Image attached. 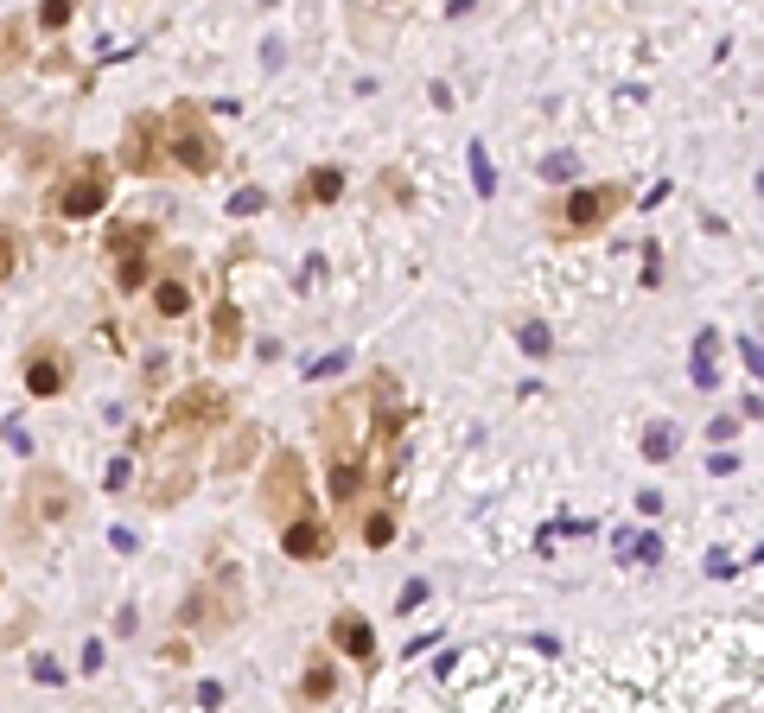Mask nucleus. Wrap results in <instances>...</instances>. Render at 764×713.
<instances>
[{
	"mask_svg": "<svg viewBox=\"0 0 764 713\" xmlns=\"http://www.w3.org/2000/svg\"><path fill=\"white\" fill-rule=\"evenodd\" d=\"M293 198H300V204H338L344 198V166H312Z\"/></svg>",
	"mask_w": 764,
	"mask_h": 713,
	"instance_id": "obj_17",
	"label": "nucleus"
},
{
	"mask_svg": "<svg viewBox=\"0 0 764 713\" xmlns=\"http://www.w3.org/2000/svg\"><path fill=\"white\" fill-rule=\"evenodd\" d=\"M185 274H191V255L179 249V255H166V274H160V281H153V319H185V312H191V281H185Z\"/></svg>",
	"mask_w": 764,
	"mask_h": 713,
	"instance_id": "obj_13",
	"label": "nucleus"
},
{
	"mask_svg": "<svg viewBox=\"0 0 764 713\" xmlns=\"http://www.w3.org/2000/svg\"><path fill=\"white\" fill-rule=\"evenodd\" d=\"M332 650H338V656H351V663H357L363 675H370V669L382 663L376 631H370V618H363V612H338V618H332Z\"/></svg>",
	"mask_w": 764,
	"mask_h": 713,
	"instance_id": "obj_14",
	"label": "nucleus"
},
{
	"mask_svg": "<svg viewBox=\"0 0 764 713\" xmlns=\"http://www.w3.org/2000/svg\"><path fill=\"white\" fill-rule=\"evenodd\" d=\"M191 484H198V433H166L160 478L147 484V503L153 510H172L179 497H191Z\"/></svg>",
	"mask_w": 764,
	"mask_h": 713,
	"instance_id": "obj_9",
	"label": "nucleus"
},
{
	"mask_svg": "<svg viewBox=\"0 0 764 713\" xmlns=\"http://www.w3.org/2000/svg\"><path fill=\"white\" fill-rule=\"evenodd\" d=\"M472 185L491 198V185H497V172H491V160H484V147H472Z\"/></svg>",
	"mask_w": 764,
	"mask_h": 713,
	"instance_id": "obj_28",
	"label": "nucleus"
},
{
	"mask_svg": "<svg viewBox=\"0 0 764 713\" xmlns=\"http://www.w3.org/2000/svg\"><path fill=\"white\" fill-rule=\"evenodd\" d=\"M631 185L624 179H599V185H573V191H561V198L548 204L554 211V236H599L612 217H624L631 211Z\"/></svg>",
	"mask_w": 764,
	"mask_h": 713,
	"instance_id": "obj_2",
	"label": "nucleus"
},
{
	"mask_svg": "<svg viewBox=\"0 0 764 713\" xmlns=\"http://www.w3.org/2000/svg\"><path fill=\"white\" fill-rule=\"evenodd\" d=\"M573 172H580L573 153H548V160H542V179H573Z\"/></svg>",
	"mask_w": 764,
	"mask_h": 713,
	"instance_id": "obj_26",
	"label": "nucleus"
},
{
	"mask_svg": "<svg viewBox=\"0 0 764 713\" xmlns=\"http://www.w3.org/2000/svg\"><path fill=\"white\" fill-rule=\"evenodd\" d=\"M644 459H650V465L675 459V427H650V433H644Z\"/></svg>",
	"mask_w": 764,
	"mask_h": 713,
	"instance_id": "obj_22",
	"label": "nucleus"
},
{
	"mask_svg": "<svg viewBox=\"0 0 764 713\" xmlns=\"http://www.w3.org/2000/svg\"><path fill=\"white\" fill-rule=\"evenodd\" d=\"M274 529H281V554H287V561H300V567L332 561V554H338V523H332V516H319V510H300V516H287V523H274Z\"/></svg>",
	"mask_w": 764,
	"mask_h": 713,
	"instance_id": "obj_10",
	"label": "nucleus"
},
{
	"mask_svg": "<svg viewBox=\"0 0 764 713\" xmlns=\"http://www.w3.org/2000/svg\"><path fill=\"white\" fill-rule=\"evenodd\" d=\"M13 147H20V128H13V121H7V115H0V160H7V153H13Z\"/></svg>",
	"mask_w": 764,
	"mask_h": 713,
	"instance_id": "obj_30",
	"label": "nucleus"
},
{
	"mask_svg": "<svg viewBox=\"0 0 764 713\" xmlns=\"http://www.w3.org/2000/svg\"><path fill=\"white\" fill-rule=\"evenodd\" d=\"M516 338H523V351H529V357H548V344H554V338H548V325H523Z\"/></svg>",
	"mask_w": 764,
	"mask_h": 713,
	"instance_id": "obj_27",
	"label": "nucleus"
},
{
	"mask_svg": "<svg viewBox=\"0 0 764 713\" xmlns=\"http://www.w3.org/2000/svg\"><path fill=\"white\" fill-rule=\"evenodd\" d=\"M64 389H71V357H64L58 344H32V351H26V395L58 402Z\"/></svg>",
	"mask_w": 764,
	"mask_h": 713,
	"instance_id": "obj_12",
	"label": "nucleus"
},
{
	"mask_svg": "<svg viewBox=\"0 0 764 713\" xmlns=\"http://www.w3.org/2000/svg\"><path fill=\"white\" fill-rule=\"evenodd\" d=\"M115 166L128 172V179H160L166 172V115H128Z\"/></svg>",
	"mask_w": 764,
	"mask_h": 713,
	"instance_id": "obj_8",
	"label": "nucleus"
},
{
	"mask_svg": "<svg viewBox=\"0 0 764 713\" xmlns=\"http://www.w3.org/2000/svg\"><path fill=\"white\" fill-rule=\"evenodd\" d=\"M262 446H268L262 427H255V421H236V433L223 440V452L211 459V472H217V478H242V472L255 465V452H262Z\"/></svg>",
	"mask_w": 764,
	"mask_h": 713,
	"instance_id": "obj_15",
	"label": "nucleus"
},
{
	"mask_svg": "<svg viewBox=\"0 0 764 713\" xmlns=\"http://www.w3.org/2000/svg\"><path fill=\"white\" fill-rule=\"evenodd\" d=\"M166 166H179L185 179H211L223 166V141H217V128L204 121V109L191 96H179L166 109Z\"/></svg>",
	"mask_w": 764,
	"mask_h": 713,
	"instance_id": "obj_1",
	"label": "nucleus"
},
{
	"mask_svg": "<svg viewBox=\"0 0 764 713\" xmlns=\"http://www.w3.org/2000/svg\"><path fill=\"white\" fill-rule=\"evenodd\" d=\"M128 478H134V465L115 459V465H109V491H128Z\"/></svg>",
	"mask_w": 764,
	"mask_h": 713,
	"instance_id": "obj_29",
	"label": "nucleus"
},
{
	"mask_svg": "<svg viewBox=\"0 0 764 713\" xmlns=\"http://www.w3.org/2000/svg\"><path fill=\"white\" fill-rule=\"evenodd\" d=\"M427 593H433L427 580H408V586H402V599H395V612H421V605H427Z\"/></svg>",
	"mask_w": 764,
	"mask_h": 713,
	"instance_id": "obj_24",
	"label": "nucleus"
},
{
	"mask_svg": "<svg viewBox=\"0 0 764 713\" xmlns=\"http://www.w3.org/2000/svg\"><path fill=\"white\" fill-rule=\"evenodd\" d=\"M255 503H262V516L268 523H287V516H300L312 510V491H306V459L300 452H268V465H262V491H255Z\"/></svg>",
	"mask_w": 764,
	"mask_h": 713,
	"instance_id": "obj_6",
	"label": "nucleus"
},
{
	"mask_svg": "<svg viewBox=\"0 0 764 713\" xmlns=\"http://www.w3.org/2000/svg\"><path fill=\"white\" fill-rule=\"evenodd\" d=\"M230 427V389H217V382H185L179 395L166 402V433H217Z\"/></svg>",
	"mask_w": 764,
	"mask_h": 713,
	"instance_id": "obj_7",
	"label": "nucleus"
},
{
	"mask_svg": "<svg viewBox=\"0 0 764 713\" xmlns=\"http://www.w3.org/2000/svg\"><path fill=\"white\" fill-rule=\"evenodd\" d=\"M395 529H402V516H395V503H370V510H363V548H389L395 542Z\"/></svg>",
	"mask_w": 764,
	"mask_h": 713,
	"instance_id": "obj_19",
	"label": "nucleus"
},
{
	"mask_svg": "<svg viewBox=\"0 0 764 713\" xmlns=\"http://www.w3.org/2000/svg\"><path fill=\"white\" fill-rule=\"evenodd\" d=\"M102 249H109V274L121 293H141L153 281V255H160V230H153L147 217H128V223H109V236H102Z\"/></svg>",
	"mask_w": 764,
	"mask_h": 713,
	"instance_id": "obj_5",
	"label": "nucleus"
},
{
	"mask_svg": "<svg viewBox=\"0 0 764 713\" xmlns=\"http://www.w3.org/2000/svg\"><path fill=\"white\" fill-rule=\"evenodd\" d=\"M26 503H32V516H39L45 529H58V523L77 516V484L64 478L58 465H32L26 472Z\"/></svg>",
	"mask_w": 764,
	"mask_h": 713,
	"instance_id": "obj_11",
	"label": "nucleus"
},
{
	"mask_svg": "<svg viewBox=\"0 0 764 713\" xmlns=\"http://www.w3.org/2000/svg\"><path fill=\"white\" fill-rule=\"evenodd\" d=\"M179 624L191 637H223L242 624V573H211V580H198L179 605Z\"/></svg>",
	"mask_w": 764,
	"mask_h": 713,
	"instance_id": "obj_4",
	"label": "nucleus"
},
{
	"mask_svg": "<svg viewBox=\"0 0 764 713\" xmlns=\"http://www.w3.org/2000/svg\"><path fill=\"white\" fill-rule=\"evenodd\" d=\"M230 211H236V217H255V211H268V191H262V185H242L236 198H230Z\"/></svg>",
	"mask_w": 764,
	"mask_h": 713,
	"instance_id": "obj_23",
	"label": "nucleus"
},
{
	"mask_svg": "<svg viewBox=\"0 0 764 713\" xmlns=\"http://www.w3.org/2000/svg\"><path fill=\"white\" fill-rule=\"evenodd\" d=\"M109 198H115V166L102 160V153H77L71 172L51 185V217H64V223H90V217L109 211Z\"/></svg>",
	"mask_w": 764,
	"mask_h": 713,
	"instance_id": "obj_3",
	"label": "nucleus"
},
{
	"mask_svg": "<svg viewBox=\"0 0 764 713\" xmlns=\"http://www.w3.org/2000/svg\"><path fill=\"white\" fill-rule=\"evenodd\" d=\"M77 20V0H39V32H64Z\"/></svg>",
	"mask_w": 764,
	"mask_h": 713,
	"instance_id": "obj_21",
	"label": "nucleus"
},
{
	"mask_svg": "<svg viewBox=\"0 0 764 713\" xmlns=\"http://www.w3.org/2000/svg\"><path fill=\"white\" fill-rule=\"evenodd\" d=\"M338 694V669H332V656H312L306 675H300V701H332Z\"/></svg>",
	"mask_w": 764,
	"mask_h": 713,
	"instance_id": "obj_20",
	"label": "nucleus"
},
{
	"mask_svg": "<svg viewBox=\"0 0 764 713\" xmlns=\"http://www.w3.org/2000/svg\"><path fill=\"white\" fill-rule=\"evenodd\" d=\"M13 268H20V242H13L7 230H0V287L13 281Z\"/></svg>",
	"mask_w": 764,
	"mask_h": 713,
	"instance_id": "obj_25",
	"label": "nucleus"
},
{
	"mask_svg": "<svg viewBox=\"0 0 764 713\" xmlns=\"http://www.w3.org/2000/svg\"><path fill=\"white\" fill-rule=\"evenodd\" d=\"M236 351H242V306L230 300V281H223L211 312V357H236Z\"/></svg>",
	"mask_w": 764,
	"mask_h": 713,
	"instance_id": "obj_16",
	"label": "nucleus"
},
{
	"mask_svg": "<svg viewBox=\"0 0 764 713\" xmlns=\"http://www.w3.org/2000/svg\"><path fill=\"white\" fill-rule=\"evenodd\" d=\"M32 58V26L26 20H0V77H13Z\"/></svg>",
	"mask_w": 764,
	"mask_h": 713,
	"instance_id": "obj_18",
	"label": "nucleus"
}]
</instances>
